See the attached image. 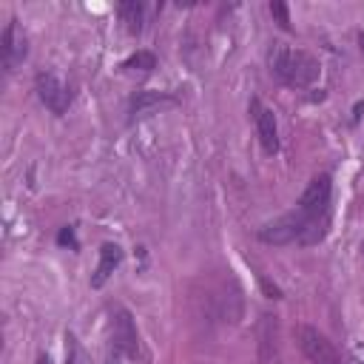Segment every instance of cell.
I'll return each instance as SVG.
<instances>
[{
	"mask_svg": "<svg viewBox=\"0 0 364 364\" xmlns=\"http://www.w3.org/2000/svg\"><path fill=\"white\" fill-rule=\"evenodd\" d=\"M250 117H253L256 136H259L264 154H276V151H279V131H276V117H273V111H270L259 97H253V100H250Z\"/></svg>",
	"mask_w": 364,
	"mask_h": 364,
	"instance_id": "cell-6",
	"label": "cell"
},
{
	"mask_svg": "<svg viewBox=\"0 0 364 364\" xmlns=\"http://www.w3.org/2000/svg\"><path fill=\"white\" fill-rule=\"evenodd\" d=\"M57 242H60V245H68V247H74V250L80 247V245H77V236H74V228H63L60 236H57Z\"/></svg>",
	"mask_w": 364,
	"mask_h": 364,
	"instance_id": "cell-14",
	"label": "cell"
},
{
	"mask_svg": "<svg viewBox=\"0 0 364 364\" xmlns=\"http://www.w3.org/2000/svg\"><path fill=\"white\" fill-rule=\"evenodd\" d=\"M299 347H301V353L307 355L310 364H341V361H338V353H336V347L327 341V336L318 333V330L310 327V324H301V327H299Z\"/></svg>",
	"mask_w": 364,
	"mask_h": 364,
	"instance_id": "cell-3",
	"label": "cell"
},
{
	"mask_svg": "<svg viewBox=\"0 0 364 364\" xmlns=\"http://www.w3.org/2000/svg\"><path fill=\"white\" fill-rule=\"evenodd\" d=\"M330 193H333V182L327 173H318L310 179V185L304 188V193L299 196L296 208H301L307 216L318 219V216H327L330 213Z\"/></svg>",
	"mask_w": 364,
	"mask_h": 364,
	"instance_id": "cell-2",
	"label": "cell"
},
{
	"mask_svg": "<svg viewBox=\"0 0 364 364\" xmlns=\"http://www.w3.org/2000/svg\"><path fill=\"white\" fill-rule=\"evenodd\" d=\"M37 97L43 100V105L51 111V114H65L68 105H71V91L68 85L51 74V71H40L37 74Z\"/></svg>",
	"mask_w": 364,
	"mask_h": 364,
	"instance_id": "cell-4",
	"label": "cell"
},
{
	"mask_svg": "<svg viewBox=\"0 0 364 364\" xmlns=\"http://www.w3.org/2000/svg\"><path fill=\"white\" fill-rule=\"evenodd\" d=\"M26 51H28V43H26V34L23 28L17 26V20L11 17L3 28V37H0V60H3V68L6 71H14L23 60H26Z\"/></svg>",
	"mask_w": 364,
	"mask_h": 364,
	"instance_id": "cell-5",
	"label": "cell"
},
{
	"mask_svg": "<svg viewBox=\"0 0 364 364\" xmlns=\"http://www.w3.org/2000/svg\"><path fill=\"white\" fill-rule=\"evenodd\" d=\"M125 68L128 71H154L156 68V57L151 51H136L125 60Z\"/></svg>",
	"mask_w": 364,
	"mask_h": 364,
	"instance_id": "cell-11",
	"label": "cell"
},
{
	"mask_svg": "<svg viewBox=\"0 0 364 364\" xmlns=\"http://www.w3.org/2000/svg\"><path fill=\"white\" fill-rule=\"evenodd\" d=\"M361 250H364V245H361Z\"/></svg>",
	"mask_w": 364,
	"mask_h": 364,
	"instance_id": "cell-18",
	"label": "cell"
},
{
	"mask_svg": "<svg viewBox=\"0 0 364 364\" xmlns=\"http://www.w3.org/2000/svg\"><path fill=\"white\" fill-rule=\"evenodd\" d=\"M65 364H88V358H85L74 333H65Z\"/></svg>",
	"mask_w": 364,
	"mask_h": 364,
	"instance_id": "cell-12",
	"label": "cell"
},
{
	"mask_svg": "<svg viewBox=\"0 0 364 364\" xmlns=\"http://www.w3.org/2000/svg\"><path fill=\"white\" fill-rule=\"evenodd\" d=\"M267 63H270V71L290 88H307L318 77V63L307 51L293 48L287 43H273Z\"/></svg>",
	"mask_w": 364,
	"mask_h": 364,
	"instance_id": "cell-1",
	"label": "cell"
},
{
	"mask_svg": "<svg viewBox=\"0 0 364 364\" xmlns=\"http://www.w3.org/2000/svg\"><path fill=\"white\" fill-rule=\"evenodd\" d=\"M119 17L131 34H142V28H145V6L142 3H136V0L119 3Z\"/></svg>",
	"mask_w": 364,
	"mask_h": 364,
	"instance_id": "cell-9",
	"label": "cell"
},
{
	"mask_svg": "<svg viewBox=\"0 0 364 364\" xmlns=\"http://www.w3.org/2000/svg\"><path fill=\"white\" fill-rule=\"evenodd\" d=\"M270 14L276 17V23H279L284 31L290 28V11H287V6H284L282 0H273V3H270Z\"/></svg>",
	"mask_w": 364,
	"mask_h": 364,
	"instance_id": "cell-13",
	"label": "cell"
},
{
	"mask_svg": "<svg viewBox=\"0 0 364 364\" xmlns=\"http://www.w3.org/2000/svg\"><path fill=\"white\" fill-rule=\"evenodd\" d=\"M114 353L117 355H125V358H134L136 355V330H134V321L128 316V310L117 307L114 313Z\"/></svg>",
	"mask_w": 364,
	"mask_h": 364,
	"instance_id": "cell-7",
	"label": "cell"
},
{
	"mask_svg": "<svg viewBox=\"0 0 364 364\" xmlns=\"http://www.w3.org/2000/svg\"><path fill=\"white\" fill-rule=\"evenodd\" d=\"M350 364H364V341H361V344H353V350H350Z\"/></svg>",
	"mask_w": 364,
	"mask_h": 364,
	"instance_id": "cell-15",
	"label": "cell"
},
{
	"mask_svg": "<svg viewBox=\"0 0 364 364\" xmlns=\"http://www.w3.org/2000/svg\"><path fill=\"white\" fill-rule=\"evenodd\" d=\"M37 364H51V358H48L46 353H40V355H37Z\"/></svg>",
	"mask_w": 364,
	"mask_h": 364,
	"instance_id": "cell-16",
	"label": "cell"
},
{
	"mask_svg": "<svg viewBox=\"0 0 364 364\" xmlns=\"http://www.w3.org/2000/svg\"><path fill=\"white\" fill-rule=\"evenodd\" d=\"M361 51H364V37H361Z\"/></svg>",
	"mask_w": 364,
	"mask_h": 364,
	"instance_id": "cell-17",
	"label": "cell"
},
{
	"mask_svg": "<svg viewBox=\"0 0 364 364\" xmlns=\"http://www.w3.org/2000/svg\"><path fill=\"white\" fill-rule=\"evenodd\" d=\"M119 262H122V247L114 245V242H105L100 247V264H97V270L91 276V287H102L111 279V273L119 267Z\"/></svg>",
	"mask_w": 364,
	"mask_h": 364,
	"instance_id": "cell-8",
	"label": "cell"
},
{
	"mask_svg": "<svg viewBox=\"0 0 364 364\" xmlns=\"http://www.w3.org/2000/svg\"><path fill=\"white\" fill-rule=\"evenodd\" d=\"M162 102H173V100L171 97H162V94H154V91H142V94H136L131 100V111L134 114H148L151 108H156Z\"/></svg>",
	"mask_w": 364,
	"mask_h": 364,
	"instance_id": "cell-10",
	"label": "cell"
}]
</instances>
